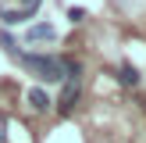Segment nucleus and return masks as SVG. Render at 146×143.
<instances>
[{"label": "nucleus", "mask_w": 146, "mask_h": 143, "mask_svg": "<svg viewBox=\"0 0 146 143\" xmlns=\"http://www.w3.org/2000/svg\"><path fill=\"white\" fill-rule=\"evenodd\" d=\"M25 39H29V43H54V39H57V29L50 25V21H36V25H29Z\"/></svg>", "instance_id": "obj_4"}, {"label": "nucleus", "mask_w": 146, "mask_h": 143, "mask_svg": "<svg viewBox=\"0 0 146 143\" xmlns=\"http://www.w3.org/2000/svg\"><path fill=\"white\" fill-rule=\"evenodd\" d=\"M29 104H32V111H46L54 100L46 97V90H39V86H36V90H29Z\"/></svg>", "instance_id": "obj_6"}, {"label": "nucleus", "mask_w": 146, "mask_h": 143, "mask_svg": "<svg viewBox=\"0 0 146 143\" xmlns=\"http://www.w3.org/2000/svg\"><path fill=\"white\" fill-rule=\"evenodd\" d=\"M78 93H82V72H71V75L64 79V90H61V100H57V107H61V114H68L71 107L78 104Z\"/></svg>", "instance_id": "obj_3"}, {"label": "nucleus", "mask_w": 146, "mask_h": 143, "mask_svg": "<svg viewBox=\"0 0 146 143\" xmlns=\"http://www.w3.org/2000/svg\"><path fill=\"white\" fill-rule=\"evenodd\" d=\"M86 18V7H68V21L75 25V21H82Z\"/></svg>", "instance_id": "obj_8"}, {"label": "nucleus", "mask_w": 146, "mask_h": 143, "mask_svg": "<svg viewBox=\"0 0 146 143\" xmlns=\"http://www.w3.org/2000/svg\"><path fill=\"white\" fill-rule=\"evenodd\" d=\"M39 11V0H0V21L4 25H21Z\"/></svg>", "instance_id": "obj_2"}, {"label": "nucleus", "mask_w": 146, "mask_h": 143, "mask_svg": "<svg viewBox=\"0 0 146 143\" xmlns=\"http://www.w3.org/2000/svg\"><path fill=\"white\" fill-rule=\"evenodd\" d=\"M118 79H121V86H139L143 82V75H139L135 64H121V68H118Z\"/></svg>", "instance_id": "obj_5"}, {"label": "nucleus", "mask_w": 146, "mask_h": 143, "mask_svg": "<svg viewBox=\"0 0 146 143\" xmlns=\"http://www.w3.org/2000/svg\"><path fill=\"white\" fill-rule=\"evenodd\" d=\"M18 64L39 82H64L68 79V57H57V54H18Z\"/></svg>", "instance_id": "obj_1"}, {"label": "nucleus", "mask_w": 146, "mask_h": 143, "mask_svg": "<svg viewBox=\"0 0 146 143\" xmlns=\"http://www.w3.org/2000/svg\"><path fill=\"white\" fill-rule=\"evenodd\" d=\"M0 47H4L11 57H18V47H14V36L11 32H0Z\"/></svg>", "instance_id": "obj_7"}]
</instances>
